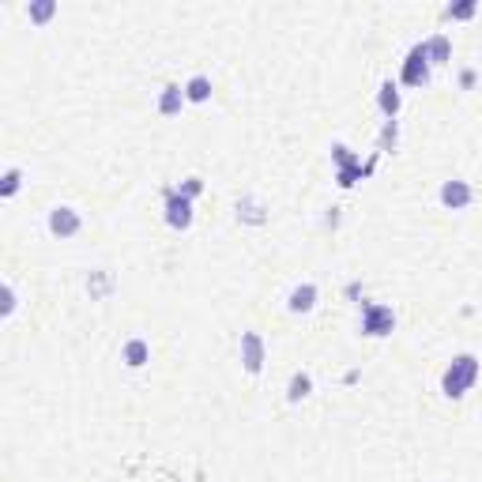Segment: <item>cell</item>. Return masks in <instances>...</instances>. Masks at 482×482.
<instances>
[{"label":"cell","mask_w":482,"mask_h":482,"mask_svg":"<svg viewBox=\"0 0 482 482\" xmlns=\"http://www.w3.org/2000/svg\"><path fill=\"white\" fill-rule=\"evenodd\" d=\"M15 309V294H12V286H4V313H12Z\"/></svg>","instance_id":"20"},{"label":"cell","mask_w":482,"mask_h":482,"mask_svg":"<svg viewBox=\"0 0 482 482\" xmlns=\"http://www.w3.org/2000/svg\"><path fill=\"white\" fill-rule=\"evenodd\" d=\"M238 211H241V215H245L249 222H264V208H261V203H256V200H245V203H238Z\"/></svg>","instance_id":"16"},{"label":"cell","mask_w":482,"mask_h":482,"mask_svg":"<svg viewBox=\"0 0 482 482\" xmlns=\"http://www.w3.org/2000/svg\"><path fill=\"white\" fill-rule=\"evenodd\" d=\"M377 102H381V109L388 117H396V109H400V91L392 87V83H381V95H377Z\"/></svg>","instance_id":"13"},{"label":"cell","mask_w":482,"mask_h":482,"mask_svg":"<svg viewBox=\"0 0 482 482\" xmlns=\"http://www.w3.org/2000/svg\"><path fill=\"white\" fill-rule=\"evenodd\" d=\"M147 358H151V347H147L143 339H128V343H125V362H128L132 369H140Z\"/></svg>","instance_id":"9"},{"label":"cell","mask_w":482,"mask_h":482,"mask_svg":"<svg viewBox=\"0 0 482 482\" xmlns=\"http://www.w3.org/2000/svg\"><path fill=\"white\" fill-rule=\"evenodd\" d=\"M426 76H430V57H426V42H422V45H414V49L407 53V61H403V83L419 87V83H426Z\"/></svg>","instance_id":"3"},{"label":"cell","mask_w":482,"mask_h":482,"mask_svg":"<svg viewBox=\"0 0 482 482\" xmlns=\"http://www.w3.org/2000/svg\"><path fill=\"white\" fill-rule=\"evenodd\" d=\"M309 392H313L309 373H294V377H290V388H286V400H290V403H298V400H305Z\"/></svg>","instance_id":"11"},{"label":"cell","mask_w":482,"mask_h":482,"mask_svg":"<svg viewBox=\"0 0 482 482\" xmlns=\"http://www.w3.org/2000/svg\"><path fill=\"white\" fill-rule=\"evenodd\" d=\"M181 98H185V91L170 83V87L162 91V98H159V109H162V114H178V109H181Z\"/></svg>","instance_id":"14"},{"label":"cell","mask_w":482,"mask_h":482,"mask_svg":"<svg viewBox=\"0 0 482 482\" xmlns=\"http://www.w3.org/2000/svg\"><path fill=\"white\" fill-rule=\"evenodd\" d=\"M475 377H479V358H475V355H460L449 369H444V377H441L444 396H452V400H456V396H463L471 384H475Z\"/></svg>","instance_id":"1"},{"label":"cell","mask_w":482,"mask_h":482,"mask_svg":"<svg viewBox=\"0 0 482 482\" xmlns=\"http://www.w3.org/2000/svg\"><path fill=\"white\" fill-rule=\"evenodd\" d=\"M15 189H20V170H8L4 185H0V196H15Z\"/></svg>","instance_id":"17"},{"label":"cell","mask_w":482,"mask_h":482,"mask_svg":"<svg viewBox=\"0 0 482 482\" xmlns=\"http://www.w3.org/2000/svg\"><path fill=\"white\" fill-rule=\"evenodd\" d=\"M449 15H452V20H467V15H475V0H463V4L449 8Z\"/></svg>","instance_id":"18"},{"label":"cell","mask_w":482,"mask_h":482,"mask_svg":"<svg viewBox=\"0 0 482 482\" xmlns=\"http://www.w3.org/2000/svg\"><path fill=\"white\" fill-rule=\"evenodd\" d=\"M49 230L57 238H72L79 230V215L72 208H53V215H49Z\"/></svg>","instance_id":"7"},{"label":"cell","mask_w":482,"mask_h":482,"mask_svg":"<svg viewBox=\"0 0 482 482\" xmlns=\"http://www.w3.org/2000/svg\"><path fill=\"white\" fill-rule=\"evenodd\" d=\"M166 222H170L173 230H185L192 222V200L181 196V192H170L166 196Z\"/></svg>","instance_id":"4"},{"label":"cell","mask_w":482,"mask_h":482,"mask_svg":"<svg viewBox=\"0 0 482 482\" xmlns=\"http://www.w3.org/2000/svg\"><path fill=\"white\" fill-rule=\"evenodd\" d=\"M396 328V313L388 305H366L362 309V332L366 336H388Z\"/></svg>","instance_id":"2"},{"label":"cell","mask_w":482,"mask_h":482,"mask_svg":"<svg viewBox=\"0 0 482 482\" xmlns=\"http://www.w3.org/2000/svg\"><path fill=\"white\" fill-rule=\"evenodd\" d=\"M449 53H452V45H449L444 34H437V38L426 42V57H430L433 64H444V61H449Z\"/></svg>","instance_id":"12"},{"label":"cell","mask_w":482,"mask_h":482,"mask_svg":"<svg viewBox=\"0 0 482 482\" xmlns=\"http://www.w3.org/2000/svg\"><path fill=\"white\" fill-rule=\"evenodd\" d=\"M241 362H245L249 373H261V366H264V343H261L256 332H245V336H241Z\"/></svg>","instance_id":"5"},{"label":"cell","mask_w":482,"mask_h":482,"mask_svg":"<svg viewBox=\"0 0 482 482\" xmlns=\"http://www.w3.org/2000/svg\"><path fill=\"white\" fill-rule=\"evenodd\" d=\"M200 189H203V185H200V178H189V181H185L178 192H181V196H189V200H192V196H200Z\"/></svg>","instance_id":"19"},{"label":"cell","mask_w":482,"mask_h":482,"mask_svg":"<svg viewBox=\"0 0 482 482\" xmlns=\"http://www.w3.org/2000/svg\"><path fill=\"white\" fill-rule=\"evenodd\" d=\"M441 203H444V208H452V211L467 208V203H471V185L467 181H444L441 185Z\"/></svg>","instance_id":"6"},{"label":"cell","mask_w":482,"mask_h":482,"mask_svg":"<svg viewBox=\"0 0 482 482\" xmlns=\"http://www.w3.org/2000/svg\"><path fill=\"white\" fill-rule=\"evenodd\" d=\"M185 98L189 102H208L211 98V79L208 76H192L189 87H185Z\"/></svg>","instance_id":"10"},{"label":"cell","mask_w":482,"mask_h":482,"mask_svg":"<svg viewBox=\"0 0 482 482\" xmlns=\"http://www.w3.org/2000/svg\"><path fill=\"white\" fill-rule=\"evenodd\" d=\"M53 12H57V4H53V0H38V4H31V20L34 23H45Z\"/></svg>","instance_id":"15"},{"label":"cell","mask_w":482,"mask_h":482,"mask_svg":"<svg viewBox=\"0 0 482 482\" xmlns=\"http://www.w3.org/2000/svg\"><path fill=\"white\" fill-rule=\"evenodd\" d=\"M313 305H317V286L313 283H305V286H298V290L290 294V309L294 313H309Z\"/></svg>","instance_id":"8"}]
</instances>
